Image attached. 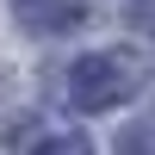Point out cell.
Here are the masks:
<instances>
[{"mask_svg": "<svg viewBox=\"0 0 155 155\" xmlns=\"http://www.w3.org/2000/svg\"><path fill=\"white\" fill-rule=\"evenodd\" d=\"M31 155H93V143L87 137H44Z\"/></svg>", "mask_w": 155, "mask_h": 155, "instance_id": "obj_3", "label": "cell"}, {"mask_svg": "<svg viewBox=\"0 0 155 155\" xmlns=\"http://www.w3.org/2000/svg\"><path fill=\"white\" fill-rule=\"evenodd\" d=\"M118 155H155V130H143V124H130V130L118 137Z\"/></svg>", "mask_w": 155, "mask_h": 155, "instance_id": "obj_4", "label": "cell"}, {"mask_svg": "<svg viewBox=\"0 0 155 155\" xmlns=\"http://www.w3.org/2000/svg\"><path fill=\"white\" fill-rule=\"evenodd\" d=\"M143 81H149L143 56H130V50H93V56H81L62 74V99L74 112H112V106L143 93Z\"/></svg>", "mask_w": 155, "mask_h": 155, "instance_id": "obj_1", "label": "cell"}, {"mask_svg": "<svg viewBox=\"0 0 155 155\" xmlns=\"http://www.w3.org/2000/svg\"><path fill=\"white\" fill-rule=\"evenodd\" d=\"M12 19L37 37H62L74 25H87V0H12Z\"/></svg>", "mask_w": 155, "mask_h": 155, "instance_id": "obj_2", "label": "cell"}]
</instances>
